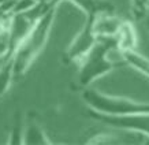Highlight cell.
I'll return each mask as SVG.
<instances>
[{
	"label": "cell",
	"mask_w": 149,
	"mask_h": 145,
	"mask_svg": "<svg viewBox=\"0 0 149 145\" xmlns=\"http://www.w3.org/2000/svg\"><path fill=\"white\" fill-rule=\"evenodd\" d=\"M71 4L79 8L85 17H100L104 14H113L115 6L109 0H68Z\"/></svg>",
	"instance_id": "52a82bcc"
},
{
	"label": "cell",
	"mask_w": 149,
	"mask_h": 145,
	"mask_svg": "<svg viewBox=\"0 0 149 145\" xmlns=\"http://www.w3.org/2000/svg\"><path fill=\"white\" fill-rule=\"evenodd\" d=\"M130 13L137 21L146 19L149 13V0H130Z\"/></svg>",
	"instance_id": "4fadbf2b"
},
{
	"label": "cell",
	"mask_w": 149,
	"mask_h": 145,
	"mask_svg": "<svg viewBox=\"0 0 149 145\" xmlns=\"http://www.w3.org/2000/svg\"><path fill=\"white\" fill-rule=\"evenodd\" d=\"M123 60L126 66H130L134 68L136 71L142 74L144 77L149 78V58L140 54L138 51H129V52H123L122 54Z\"/></svg>",
	"instance_id": "30bf717a"
},
{
	"label": "cell",
	"mask_w": 149,
	"mask_h": 145,
	"mask_svg": "<svg viewBox=\"0 0 149 145\" xmlns=\"http://www.w3.org/2000/svg\"><path fill=\"white\" fill-rule=\"evenodd\" d=\"M146 27H148V30H149V17L146 18Z\"/></svg>",
	"instance_id": "5bb4252c"
},
{
	"label": "cell",
	"mask_w": 149,
	"mask_h": 145,
	"mask_svg": "<svg viewBox=\"0 0 149 145\" xmlns=\"http://www.w3.org/2000/svg\"><path fill=\"white\" fill-rule=\"evenodd\" d=\"M82 100L85 101L88 109L109 116L149 114V101H138L125 96L108 95L89 86L84 88Z\"/></svg>",
	"instance_id": "3957f363"
},
{
	"label": "cell",
	"mask_w": 149,
	"mask_h": 145,
	"mask_svg": "<svg viewBox=\"0 0 149 145\" xmlns=\"http://www.w3.org/2000/svg\"><path fill=\"white\" fill-rule=\"evenodd\" d=\"M58 4L52 6L36 23L30 33L26 36V38L21 43L18 49L11 56L14 63V74L15 79H19L27 72V70L32 67L34 60L40 56V54L44 51L48 38L51 36L52 27H54L55 17H56Z\"/></svg>",
	"instance_id": "7a4b0ae2"
},
{
	"label": "cell",
	"mask_w": 149,
	"mask_h": 145,
	"mask_svg": "<svg viewBox=\"0 0 149 145\" xmlns=\"http://www.w3.org/2000/svg\"><path fill=\"white\" fill-rule=\"evenodd\" d=\"M14 81H15V74H14L13 58H6L3 59V63L0 64V99L8 92Z\"/></svg>",
	"instance_id": "8fae6325"
},
{
	"label": "cell",
	"mask_w": 149,
	"mask_h": 145,
	"mask_svg": "<svg viewBox=\"0 0 149 145\" xmlns=\"http://www.w3.org/2000/svg\"><path fill=\"white\" fill-rule=\"evenodd\" d=\"M113 41L120 54L129 52V51H136L138 47V34H137L133 22L123 19L116 34L113 37Z\"/></svg>",
	"instance_id": "8992f818"
},
{
	"label": "cell",
	"mask_w": 149,
	"mask_h": 145,
	"mask_svg": "<svg viewBox=\"0 0 149 145\" xmlns=\"http://www.w3.org/2000/svg\"><path fill=\"white\" fill-rule=\"evenodd\" d=\"M23 144L25 145H51L54 144L44 130V127L34 118H26L25 132H23Z\"/></svg>",
	"instance_id": "ba28073f"
},
{
	"label": "cell",
	"mask_w": 149,
	"mask_h": 145,
	"mask_svg": "<svg viewBox=\"0 0 149 145\" xmlns=\"http://www.w3.org/2000/svg\"><path fill=\"white\" fill-rule=\"evenodd\" d=\"M25 121L23 115L19 111L14 114L13 122L8 130V144H23V132H25Z\"/></svg>",
	"instance_id": "7c38bea8"
},
{
	"label": "cell",
	"mask_w": 149,
	"mask_h": 145,
	"mask_svg": "<svg viewBox=\"0 0 149 145\" xmlns=\"http://www.w3.org/2000/svg\"><path fill=\"white\" fill-rule=\"evenodd\" d=\"M97 17H86L85 23L79 32L72 37L70 44L63 52L64 63L79 64L86 55L99 41V37L95 32V21Z\"/></svg>",
	"instance_id": "277c9868"
},
{
	"label": "cell",
	"mask_w": 149,
	"mask_h": 145,
	"mask_svg": "<svg viewBox=\"0 0 149 145\" xmlns=\"http://www.w3.org/2000/svg\"><path fill=\"white\" fill-rule=\"evenodd\" d=\"M123 19L116 14H104L95 21V32L99 38H113Z\"/></svg>",
	"instance_id": "9c48e42d"
},
{
	"label": "cell",
	"mask_w": 149,
	"mask_h": 145,
	"mask_svg": "<svg viewBox=\"0 0 149 145\" xmlns=\"http://www.w3.org/2000/svg\"><path fill=\"white\" fill-rule=\"evenodd\" d=\"M86 115L89 118L95 119L101 125L108 127L123 130L131 134H140V136L149 137V114H133V115H119V116H109L97 114L95 111L88 109Z\"/></svg>",
	"instance_id": "5b68a950"
},
{
	"label": "cell",
	"mask_w": 149,
	"mask_h": 145,
	"mask_svg": "<svg viewBox=\"0 0 149 145\" xmlns=\"http://www.w3.org/2000/svg\"><path fill=\"white\" fill-rule=\"evenodd\" d=\"M125 66L126 63L113 38H99L91 52L78 64L77 81L81 88H88L99 78Z\"/></svg>",
	"instance_id": "6da1fadb"
}]
</instances>
